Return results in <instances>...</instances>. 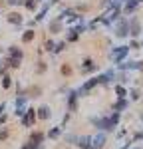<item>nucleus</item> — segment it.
Masks as SVG:
<instances>
[{
  "instance_id": "1",
  "label": "nucleus",
  "mask_w": 143,
  "mask_h": 149,
  "mask_svg": "<svg viewBox=\"0 0 143 149\" xmlns=\"http://www.w3.org/2000/svg\"><path fill=\"white\" fill-rule=\"evenodd\" d=\"M103 145H106V135H101V133H99L97 137L92 139V147H94V149H101Z\"/></svg>"
},
{
  "instance_id": "2",
  "label": "nucleus",
  "mask_w": 143,
  "mask_h": 149,
  "mask_svg": "<svg viewBox=\"0 0 143 149\" xmlns=\"http://www.w3.org/2000/svg\"><path fill=\"white\" fill-rule=\"evenodd\" d=\"M127 50H129L127 46H119L117 50L113 52V60H121V58H123L125 54H127Z\"/></svg>"
},
{
  "instance_id": "3",
  "label": "nucleus",
  "mask_w": 143,
  "mask_h": 149,
  "mask_svg": "<svg viewBox=\"0 0 143 149\" xmlns=\"http://www.w3.org/2000/svg\"><path fill=\"white\" fill-rule=\"evenodd\" d=\"M34 119H36V113H34V109H28V113H26V117L22 119V123H24V125H30V123H32Z\"/></svg>"
},
{
  "instance_id": "4",
  "label": "nucleus",
  "mask_w": 143,
  "mask_h": 149,
  "mask_svg": "<svg viewBox=\"0 0 143 149\" xmlns=\"http://www.w3.org/2000/svg\"><path fill=\"white\" fill-rule=\"evenodd\" d=\"M42 139H44V135L36 131V133H32V137H30V145H40V143H42Z\"/></svg>"
},
{
  "instance_id": "5",
  "label": "nucleus",
  "mask_w": 143,
  "mask_h": 149,
  "mask_svg": "<svg viewBox=\"0 0 143 149\" xmlns=\"http://www.w3.org/2000/svg\"><path fill=\"white\" fill-rule=\"evenodd\" d=\"M125 34H127V24L121 22V24L117 26V36H125Z\"/></svg>"
},
{
  "instance_id": "6",
  "label": "nucleus",
  "mask_w": 143,
  "mask_h": 149,
  "mask_svg": "<svg viewBox=\"0 0 143 149\" xmlns=\"http://www.w3.org/2000/svg\"><path fill=\"white\" fill-rule=\"evenodd\" d=\"M137 4H139V0H131V2H127V6H125V10H127V12H133L135 8H137Z\"/></svg>"
},
{
  "instance_id": "7",
  "label": "nucleus",
  "mask_w": 143,
  "mask_h": 149,
  "mask_svg": "<svg viewBox=\"0 0 143 149\" xmlns=\"http://www.w3.org/2000/svg\"><path fill=\"white\" fill-rule=\"evenodd\" d=\"M131 34H133V36L139 34V24H137V20H135V18L131 20Z\"/></svg>"
},
{
  "instance_id": "8",
  "label": "nucleus",
  "mask_w": 143,
  "mask_h": 149,
  "mask_svg": "<svg viewBox=\"0 0 143 149\" xmlns=\"http://www.w3.org/2000/svg\"><path fill=\"white\" fill-rule=\"evenodd\" d=\"M92 70H95V66H94V62H85V66H82V72H92Z\"/></svg>"
},
{
  "instance_id": "9",
  "label": "nucleus",
  "mask_w": 143,
  "mask_h": 149,
  "mask_svg": "<svg viewBox=\"0 0 143 149\" xmlns=\"http://www.w3.org/2000/svg\"><path fill=\"white\" fill-rule=\"evenodd\" d=\"M48 115H50V111H48V107H42V109H40V117H42V119H46Z\"/></svg>"
},
{
  "instance_id": "10",
  "label": "nucleus",
  "mask_w": 143,
  "mask_h": 149,
  "mask_svg": "<svg viewBox=\"0 0 143 149\" xmlns=\"http://www.w3.org/2000/svg\"><path fill=\"white\" fill-rule=\"evenodd\" d=\"M10 22H20L22 18H20V14H10V18H8Z\"/></svg>"
},
{
  "instance_id": "11",
  "label": "nucleus",
  "mask_w": 143,
  "mask_h": 149,
  "mask_svg": "<svg viewBox=\"0 0 143 149\" xmlns=\"http://www.w3.org/2000/svg\"><path fill=\"white\" fill-rule=\"evenodd\" d=\"M34 38V32H28V34H24V42H30Z\"/></svg>"
},
{
  "instance_id": "12",
  "label": "nucleus",
  "mask_w": 143,
  "mask_h": 149,
  "mask_svg": "<svg viewBox=\"0 0 143 149\" xmlns=\"http://www.w3.org/2000/svg\"><path fill=\"white\" fill-rule=\"evenodd\" d=\"M60 135V129L58 127H56V129H52V131H50V137H58Z\"/></svg>"
},
{
  "instance_id": "13",
  "label": "nucleus",
  "mask_w": 143,
  "mask_h": 149,
  "mask_svg": "<svg viewBox=\"0 0 143 149\" xmlns=\"http://www.w3.org/2000/svg\"><path fill=\"white\" fill-rule=\"evenodd\" d=\"M123 107H125V102H119L117 105H115V109H123Z\"/></svg>"
},
{
  "instance_id": "14",
  "label": "nucleus",
  "mask_w": 143,
  "mask_h": 149,
  "mask_svg": "<svg viewBox=\"0 0 143 149\" xmlns=\"http://www.w3.org/2000/svg\"><path fill=\"white\" fill-rule=\"evenodd\" d=\"M6 135H8L6 131H0V139H6Z\"/></svg>"
},
{
  "instance_id": "15",
  "label": "nucleus",
  "mask_w": 143,
  "mask_h": 149,
  "mask_svg": "<svg viewBox=\"0 0 143 149\" xmlns=\"http://www.w3.org/2000/svg\"><path fill=\"white\" fill-rule=\"evenodd\" d=\"M135 139H143V131H141V133H137V135H135Z\"/></svg>"
},
{
  "instance_id": "16",
  "label": "nucleus",
  "mask_w": 143,
  "mask_h": 149,
  "mask_svg": "<svg viewBox=\"0 0 143 149\" xmlns=\"http://www.w3.org/2000/svg\"><path fill=\"white\" fill-rule=\"evenodd\" d=\"M22 149H28V145H26V147H22Z\"/></svg>"
}]
</instances>
